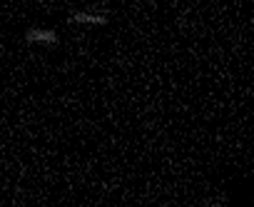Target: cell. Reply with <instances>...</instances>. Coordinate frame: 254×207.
Listing matches in <instances>:
<instances>
[{
	"label": "cell",
	"mask_w": 254,
	"mask_h": 207,
	"mask_svg": "<svg viewBox=\"0 0 254 207\" xmlns=\"http://www.w3.org/2000/svg\"><path fill=\"white\" fill-rule=\"evenodd\" d=\"M25 40L35 43V45H58V33L55 30H45V28H30L25 33Z\"/></svg>",
	"instance_id": "6da1fadb"
},
{
	"label": "cell",
	"mask_w": 254,
	"mask_h": 207,
	"mask_svg": "<svg viewBox=\"0 0 254 207\" xmlns=\"http://www.w3.org/2000/svg\"><path fill=\"white\" fill-rule=\"evenodd\" d=\"M70 23H80V25H105V23H107V15H102V13H72V15H70Z\"/></svg>",
	"instance_id": "7a4b0ae2"
}]
</instances>
